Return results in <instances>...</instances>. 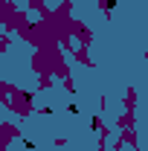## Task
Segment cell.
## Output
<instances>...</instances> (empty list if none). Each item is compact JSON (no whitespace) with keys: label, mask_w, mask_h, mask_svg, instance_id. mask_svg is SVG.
<instances>
[{"label":"cell","mask_w":148,"mask_h":151,"mask_svg":"<svg viewBox=\"0 0 148 151\" xmlns=\"http://www.w3.org/2000/svg\"><path fill=\"white\" fill-rule=\"evenodd\" d=\"M105 3H108V6H105V9H113V6H116V0H105Z\"/></svg>","instance_id":"1"}]
</instances>
